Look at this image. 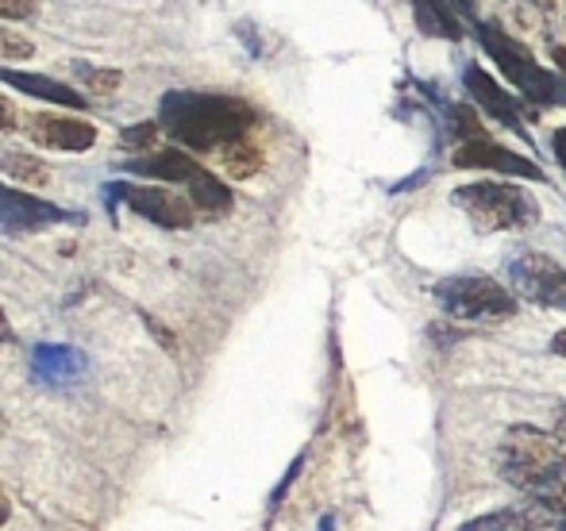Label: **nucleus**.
Instances as JSON below:
<instances>
[{
    "label": "nucleus",
    "instance_id": "21",
    "mask_svg": "<svg viewBox=\"0 0 566 531\" xmlns=\"http://www.w3.org/2000/svg\"><path fill=\"white\" fill-rule=\"evenodd\" d=\"M158 139V120H147V124H132V128H124V135H119V142H124L127 150H147L155 147Z\"/></svg>",
    "mask_w": 566,
    "mask_h": 531
},
{
    "label": "nucleus",
    "instance_id": "33",
    "mask_svg": "<svg viewBox=\"0 0 566 531\" xmlns=\"http://www.w3.org/2000/svg\"><path fill=\"white\" fill-rule=\"evenodd\" d=\"M563 89H566V82H563Z\"/></svg>",
    "mask_w": 566,
    "mask_h": 531
},
{
    "label": "nucleus",
    "instance_id": "17",
    "mask_svg": "<svg viewBox=\"0 0 566 531\" xmlns=\"http://www.w3.org/2000/svg\"><path fill=\"white\" fill-rule=\"evenodd\" d=\"M217 158H220V166H224L228 178H235V181H247V178H254V173L262 170V150L254 147L251 139L228 142Z\"/></svg>",
    "mask_w": 566,
    "mask_h": 531
},
{
    "label": "nucleus",
    "instance_id": "20",
    "mask_svg": "<svg viewBox=\"0 0 566 531\" xmlns=\"http://www.w3.org/2000/svg\"><path fill=\"white\" fill-rule=\"evenodd\" d=\"M28 59H35V43L15 35V31L0 28V62H28Z\"/></svg>",
    "mask_w": 566,
    "mask_h": 531
},
{
    "label": "nucleus",
    "instance_id": "19",
    "mask_svg": "<svg viewBox=\"0 0 566 531\" xmlns=\"http://www.w3.org/2000/svg\"><path fill=\"white\" fill-rule=\"evenodd\" d=\"M70 70H74V77L85 85V89L101 93V97H108V93H116L119 85H124V74L113 66H93V62H70Z\"/></svg>",
    "mask_w": 566,
    "mask_h": 531
},
{
    "label": "nucleus",
    "instance_id": "30",
    "mask_svg": "<svg viewBox=\"0 0 566 531\" xmlns=\"http://www.w3.org/2000/svg\"><path fill=\"white\" fill-rule=\"evenodd\" d=\"M555 435H559V439L566 443V404L559 408V416H555Z\"/></svg>",
    "mask_w": 566,
    "mask_h": 531
},
{
    "label": "nucleus",
    "instance_id": "13",
    "mask_svg": "<svg viewBox=\"0 0 566 531\" xmlns=\"http://www.w3.org/2000/svg\"><path fill=\"white\" fill-rule=\"evenodd\" d=\"M467 89H470V97H474V105L482 108L490 120L505 124V128L516 131L521 139H532V135L524 131V120H521V108H516V100L509 97V93L501 89V85L493 82L482 66H467Z\"/></svg>",
    "mask_w": 566,
    "mask_h": 531
},
{
    "label": "nucleus",
    "instance_id": "8",
    "mask_svg": "<svg viewBox=\"0 0 566 531\" xmlns=\"http://www.w3.org/2000/svg\"><path fill=\"white\" fill-rule=\"evenodd\" d=\"M509 285H513L521 297L536 300L544 308L566 312V269L555 263L552 255H539V251H524L509 263Z\"/></svg>",
    "mask_w": 566,
    "mask_h": 531
},
{
    "label": "nucleus",
    "instance_id": "10",
    "mask_svg": "<svg viewBox=\"0 0 566 531\" xmlns=\"http://www.w3.org/2000/svg\"><path fill=\"white\" fill-rule=\"evenodd\" d=\"M20 128L35 147L66 150V155L93 150L97 147V135H101L90 120H77V116H62V113H31V116H23Z\"/></svg>",
    "mask_w": 566,
    "mask_h": 531
},
{
    "label": "nucleus",
    "instance_id": "23",
    "mask_svg": "<svg viewBox=\"0 0 566 531\" xmlns=\"http://www.w3.org/2000/svg\"><path fill=\"white\" fill-rule=\"evenodd\" d=\"M143 323H147V328H150V331H155V339H158V343H163V347H166V351H170V354H178V339H174V336H170V331H166V328H163V323H158V320H155V316H147V312H143Z\"/></svg>",
    "mask_w": 566,
    "mask_h": 531
},
{
    "label": "nucleus",
    "instance_id": "14",
    "mask_svg": "<svg viewBox=\"0 0 566 531\" xmlns=\"http://www.w3.org/2000/svg\"><path fill=\"white\" fill-rule=\"evenodd\" d=\"M0 82L12 85V89L28 93V97H39V100H51V105H62V108H85V97L70 85L54 82L46 74H31V70H0Z\"/></svg>",
    "mask_w": 566,
    "mask_h": 531
},
{
    "label": "nucleus",
    "instance_id": "29",
    "mask_svg": "<svg viewBox=\"0 0 566 531\" xmlns=\"http://www.w3.org/2000/svg\"><path fill=\"white\" fill-rule=\"evenodd\" d=\"M552 351H555V354H559V359H566V328L559 331V336H555V339H552Z\"/></svg>",
    "mask_w": 566,
    "mask_h": 531
},
{
    "label": "nucleus",
    "instance_id": "6",
    "mask_svg": "<svg viewBox=\"0 0 566 531\" xmlns=\"http://www.w3.org/2000/svg\"><path fill=\"white\" fill-rule=\"evenodd\" d=\"M436 300L451 320L462 323H493L516 316V297L513 289H501V282L485 274H459L436 282Z\"/></svg>",
    "mask_w": 566,
    "mask_h": 531
},
{
    "label": "nucleus",
    "instance_id": "25",
    "mask_svg": "<svg viewBox=\"0 0 566 531\" xmlns=\"http://www.w3.org/2000/svg\"><path fill=\"white\" fill-rule=\"evenodd\" d=\"M301 466H305V458H293L290 474H285V478H282V486L274 489V497H270V505H277V501H282V497H285V489H290V486H293V478H297V474H301Z\"/></svg>",
    "mask_w": 566,
    "mask_h": 531
},
{
    "label": "nucleus",
    "instance_id": "11",
    "mask_svg": "<svg viewBox=\"0 0 566 531\" xmlns=\"http://www.w3.org/2000/svg\"><path fill=\"white\" fill-rule=\"evenodd\" d=\"M454 170H493L501 178H528V181H544V170H539L532 158L513 155L501 142H493L490 135L482 139H470L454 147Z\"/></svg>",
    "mask_w": 566,
    "mask_h": 531
},
{
    "label": "nucleus",
    "instance_id": "32",
    "mask_svg": "<svg viewBox=\"0 0 566 531\" xmlns=\"http://www.w3.org/2000/svg\"><path fill=\"white\" fill-rule=\"evenodd\" d=\"M332 528H336V520H332V517H324V520H321V531H332Z\"/></svg>",
    "mask_w": 566,
    "mask_h": 531
},
{
    "label": "nucleus",
    "instance_id": "15",
    "mask_svg": "<svg viewBox=\"0 0 566 531\" xmlns=\"http://www.w3.org/2000/svg\"><path fill=\"white\" fill-rule=\"evenodd\" d=\"M412 12H417V28L424 31V35L462 39V28L448 8V0H412Z\"/></svg>",
    "mask_w": 566,
    "mask_h": 531
},
{
    "label": "nucleus",
    "instance_id": "28",
    "mask_svg": "<svg viewBox=\"0 0 566 531\" xmlns=\"http://www.w3.org/2000/svg\"><path fill=\"white\" fill-rule=\"evenodd\" d=\"M8 520H12V501H8L4 489H0V528H4Z\"/></svg>",
    "mask_w": 566,
    "mask_h": 531
},
{
    "label": "nucleus",
    "instance_id": "4",
    "mask_svg": "<svg viewBox=\"0 0 566 531\" xmlns=\"http://www.w3.org/2000/svg\"><path fill=\"white\" fill-rule=\"evenodd\" d=\"M451 197L478 232H528L539 224V204L513 181H470Z\"/></svg>",
    "mask_w": 566,
    "mask_h": 531
},
{
    "label": "nucleus",
    "instance_id": "27",
    "mask_svg": "<svg viewBox=\"0 0 566 531\" xmlns=\"http://www.w3.org/2000/svg\"><path fill=\"white\" fill-rule=\"evenodd\" d=\"M15 331H12V320H8V312L0 308V343H12Z\"/></svg>",
    "mask_w": 566,
    "mask_h": 531
},
{
    "label": "nucleus",
    "instance_id": "24",
    "mask_svg": "<svg viewBox=\"0 0 566 531\" xmlns=\"http://www.w3.org/2000/svg\"><path fill=\"white\" fill-rule=\"evenodd\" d=\"M20 124H23V116H15L12 100L0 97V131H12V128H20Z\"/></svg>",
    "mask_w": 566,
    "mask_h": 531
},
{
    "label": "nucleus",
    "instance_id": "9",
    "mask_svg": "<svg viewBox=\"0 0 566 531\" xmlns=\"http://www.w3.org/2000/svg\"><path fill=\"white\" fill-rule=\"evenodd\" d=\"M77 220H82L77 212L0 181V227L4 232H46L54 224H77Z\"/></svg>",
    "mask_w": 566,
    "mask_h": 531
},
{
    "label": "nucleus",
    "instance_id": "12",
    "mask_svg": "<svg viewBox=\"0 0 566 531\" xmlns=\"http://www.w3.org/2000/svg\"><path fill=\"white\" fill-rule=\"evenodd\" d=\"M28 367L39 385H70L85 374V354L70 343H35Z\"/></svg>",
    "mask_w": 566,
    "mask_h": 531
},
{
    "label": "nucleus",
    "instance_id": "31",
    "mask_svg": "<svg viewBox=\"0 0 566 531\" xmlns=\"http://www.w3.org/2000/svg\"><path fill=\"white\" fill-rule=\"evenodd\" d=\"M454 8H459L462 15H474V0H454Z\"/></svg>",
    "mask_w": 566,
    "mask_h": 531
},
{
    "label": "nucleus",
    "instance_id": "3",
    "mask_svg": "<svg viewBox=\"0 0 566 531\" xmlns=\"http://www.w3.org/2000/svg\"><path fill=\"white\" fill-rule=\"evenodd\" d=\"M124 170L143 173V178H155V181H170V185H181L189 201H193L197 216H205V220H220L231 212V189L209 170V166H197L181 147L150 150V155L124 162Z\"/></svg>",
    "mask_w": 566,
    "mask_h": 531
},
{
    "label": "nucleus",
    "instance_id": "16",
    "mask_svg": "<svg viewBox=\"0 0 566 531\" xmlns=\"http://www.w3.org/2000/svg\"><path fill=\"white\" fill-rule=\"evenodd\" d=\"M0 170L8 178L23 181V189H43L51 181V170H46L43 158L35 155H23V150H0Z\"/></svg>",
    "mask_w": 566,
    "mask_h": 531
},
{
    "label": "nucleus",
    "instance_id": "7",
    "mask_svg": "<svg viewBox=\"0 0 566 531\" xmlns=\"http://www.w3.org/2000/svg\"><path fill=\"white\" fill-rule=\"evenodd\" d=\"M105 201L108 204H124L135 216L150 220V224L166 227V232H186L193 227L197 209L189 197H178L174 189L163 185H132V181H113L105 185Z\"/></svg>",
    "mask_w": 566,
    "mask_h": 531
},
{
    "label": "nucleus",
    "instance_id": "22",
    "mask_svg": "<svg viewBox=\"0 0 566 531\" xmlns=\"http://www.w3.org/2000/svg\"><path fill=\"white\" fill-rule=\"evenodd\" d=\"M35 0H0V20H31Z\"/></svg>",
    "mask_w": 566,
    "mask_h": 531
},
{
    "label": "nucleus",
    "instance_id": "5",
    "mask_svg": "<svg viewBox=\"0 0 566 531\" xmlns=\"http://www.w3.org/2000/svg\"><path fill=\"white\" fill-rule=\"evenodd\" d=\"M478 39H482L485 54H490L493 62H497V70L509 77V82L516 85V89L524 93V97L532 100V105L539 108H552L563 100V85L555 74H547L544 66H539L536 59H532V51L521 43V39L509 35L501 23H478Z\"/></svg>",
    "mask_w": 566,
    "mask_h": 531
},
{
    "label": "nucleus",
    "instance_id": "1",
    "mask_svg": "<svg viewBox=\"0 0 566 531\" xmlns=\"http://www.w3.org/2000/svg\"><path fill=\"white\" fill-rule=\"evenodd\" d=\"M254 124L259 113L243 97H224V93L178 89L166 93L158 105V128L178 147L201 150V155H220L228 142L247 139Z\"/></svg>",
    "mask_w": 566,
    "mask_h": 531
},
{
    "label": "nucleus",
    "instance_id": "2",
    "mask_svg": "<svg viewBox=\"0 0 566 531\" xmlns=\"http://www.w3.org/2000/svg\"><path fill=\"white\" fill-rule=\"evenodd\" d=\"M497 470L513 489L536 501L539 517H566V447L539 427H509L497 450Z\"/></svg>",
    "mask_w": 566,
    "mask_h": 531
},
{
    "label": "nucleus",
    "instance_id": "18",
    "mask_svg": "<svg viewBox=\"0 0 566 531\" xmlns=\"http://www.w3.org/2000/svg\"><path fill=\"white\" fill-rule=\"evenodd\" d=\"M459 531H539V517H532L521 509H501V512H485V517L470 520Z\"/></svg>",
    "mask_w": 566,
    "mask_h": 531
},
{
    "label": "nucleus",
    "instance_id": "26",
    "mask_svg": "<svg viewBox=\"0 0 566 531\" xmlns=\"http://www.w3.org/2000/svg\"><path fill=\"white\" fill-rule=\"evenodd\" d=\"M555 158H559V166H563V173H566V128L555 131Z\"/></svg>",
    "mask_w": 566,
    "mask_h": 531
}]
</instances>
